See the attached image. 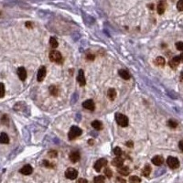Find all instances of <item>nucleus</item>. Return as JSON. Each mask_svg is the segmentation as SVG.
I'll use <instances>...</instances> for the list:
<instances>
[{
    "instance_id": "1",
    "label": "nucleus",
    "mask_w": 183,
    "mask_h": 183,
    "mask_svg": "<svg viewBox=\"0 0 183 183\" xmlns=\"http://www.w3.org/2000/svg\"><path fill=\"white\" fill-rule=\"evenodd\" d=\"M50 60L55 63H62L63 58H62V55L60 51L53 50L50 52Z\"/></svg>"
},
{
    "instance_id": "2",
    "label": "nucleus",
    "mask_w": 183,
    "mask_h": 183,
    "mask_svg": "<svg viewBox=\"0 0 183 183\" xmlns=\"http://www.w3.org/2000/svg\"><path fill=\"white\" fill-rule=\"evenodd\" d=\"M83 131L82 129L78 126H72L71 129H70V131L68 133V137L70 140H74L75 138H77L78 137H80L81 135H82Z\"/></svg>"
},
{
    "instance_id": "3",
    "label": "nucleus",
    "mask_w": 183,
    "mask_h": 183,
    "mask_svg": "<svg viewBox=\"0 0 183 183\" xmlns=\"http://www.w3.org/2000/svg\"><path fill=\"white\" fill-rule=\"evenodd\" d=\"M115 121L122 127H126L128 126V118L123 114H119V113L115 114Z\"/></svg>"
},
{
    "instance_id": "4",
    "label": "nucleus",
    "mask_w": 183,
    "mask_h": 183,
    "mask_svg": "<svg viewBox=\"0 0 183 183\" xmlns=\"http://www.w3.org/2000/svg\"><path fill=\"white\" fill-rule=\"evenodd\" d=\"M167 164H168V166L170 169H178L180 167V161L177 158L169 157L168 159H167Z\"/></svg>"
},
{
    "instance_id": "5",
    "label": "nucleus",
    "mask_w": 183,
    "mask_h": 183,
    "mask_svg": "<svg viewBox=\"0 0 183 183\" xmlns=\"http://www.w3.org/2000/svg\"><path fill=\"white\" fill-rule=\"evenodd\" d=\"M65 177L69 180H75L78 177V171L73 168H69L65 171Z\"/></svg>"
},
{
    "instance_id": "6",
    "label": "nucleus",
    "mask_w": 183,
    "mask_h": 183,
    "mask_svg": "<svg viewBox=\"0 0 183 183\" xmlns=\"http://www.w3.org/2000/svg\"><path fill=\"white\" fill-rule=\"evenodd\" d=\"M106 165H107V160L105 158H100V159H98L95 162V164H94V169L97 171V172H99L102 169V168H103V167H104V166H106Z\"/></svg>"
},
{
    "instance_id": "7",
    "label": "nucleus",
    "mask_w": 183,
    "mask_h": 183,
    "mask_svg": "<svg viewBox=\"0 0 183 183\" xmlns=\"http://www.w3.org/2000/svg\"><path fill=\"white\" fill-rule=\"evenodd\" d=\"M46 68L44 66H41L40 69H39V72H38V82H42L43 80H44L45 76H46Z\"/></svg>"
},
{
    "instance_id": "8",
    "label": "nucleus",
    "mask_w": 183,
    "mask_h": 183,
    "mask_svg": "<svg viewBox=\"0 0 183 183\" xmlns=\"http://www.w3.org/2000/svg\"><path fill=\"white\" fill-rule=\"evenodd\" d=\"M83 106L84 107L85 109L87 110H90V111H94V107H95V104H94V102L93 100H86L85 102H83Z\"/></svg>"
},
{
    "instance_id": "9",
    "label": "nucleus",
    "mask_w": 183,
    "mask_h": 183,
    "mask_svg": "<svg viewBox=\"0 0 183 183\" xmlns=\"http://www.w3.org/2000/svg\"><path fill=\"white\" fill-rule=\"evenodd\" d=\"M77 81L80 83L81 86H84L86 84V81H85V76H84V72L83 70H80L78 72V77H77Z\"/></svg>"
},
{
    "instance_id": "10",
    "label": "nucleus",
    "mask_w": 183,
    "mask_h": 183,
    "mask_svg": "<svg viewBox=\"0 0 183 183\" xmlns=\"http://www.w3.org/2000/svg\"><path fill=\"white\" fill-rule=\"evenodd\" d=\"M32 171H33V169H32V167L30 165H25L23 168L19 170L20 173L23 175H30L32 173Z\"/></svg>"
},
{
    "instance_id": "11",
    "label": "nucleus",
    "mask_w": 183,
    "mask_h": 183,
    "mask_svg": "<svg viewBox=\"0 0 183 183\" xmlns=\"http://www.w3.org/2000/svg\"><path fill=\"white\" fill-rule=\"evenodd\" d=\"M18 75L21 81H25L27 78V71L24 67H19L18 69Z\"/></svg>"
},
{
    "instance_id": "12",
    "label": "nucleus",
    "mask_w": 183,
    "mask_h": 183,
    "mask_svg": "<svg viewBox=\"0 0 183 183\" xmlns=\"http://www.w3.org/2000/svg\"><path fill=\"white\" fill-rule=\"evenodd\" d=\"M180 61H180V55H179V56H175V57L169 61V66H170L172 69H175L178 65H179Z\"/></svg>"
},
{
    "instance_id": "13",
    "label": "nucleus",
    "mask_w": 183,
    "mask_h": 183,
    "mask_svg": "<svg viewBox=\"0 0 183 183\" xmlns=\"http://www.w3.org/2000/svg\"><path fill=\"white\" fill-rule=\"evenodd\" d=\"M69 158H70V160H71L72 162L76 163L77 161L80 160V153L78 151H73V152H72L71 154H70Z\"/></svg>"
},
{
    "instance_id": "14",
    "label": "nucleus",
    "mask_w": 183,
    "mask_h": 183,
    "mask_svg": "<svg viewBox=\"0 0 183 183\" xmlns=\"http://www.w3.org/2000/svg\"><path fill=\"white\" fill-rule=\"evenodd\" d=\"M152 163L156 166H161L164 163V158L161 156H155L152 158Z\"/></svg>"
},
{
    "instance_id": "15",
    "label": "nucleus",
    "mask_w": 183,
    "mask_h": 183,
    "mask_svg": "<svg viewBox=\"0 0 183 183\" xmlns=\"http://www.w3.org/2000/svg\"><path fill=\"white\" fill-rule=\"evenodd\" d=\"M117 171L123 176H127V175H129V173H130V169H128V167H126V166L119 167L118 169H117Z\"/></svg>"
},
{
    "instance_id": "16",
    "label": "nucleus",
    "mask_w": 183,
    "mask_h": 183,
    "mask_svg": "<svg viewBox=\"0 0 183 183\" xmlns=\"http://www.w3.org/2000/svg\"><path fill=\"white\" fill-rule=\"evenodd\" d=\"M123 164H124V159L122 158H120V157H117V158H114V159H113V161H112V165L117 167V168H119V167L123 166Z\"/></svg>"
},
{
    "instance_id": "17",
    "label": "nucleus",
    "mask_w": 183,
    "mask_h": 183,
    "mask_svg": "<svg viewBox=\"0 0 183 183\" xmlns=\"http://www.w3.org/2000/svg\"><path fill=\"white\" fill-rule=\"evenodd\" d=\"M165 9H166V2L164 0H162L158 5V13L159 15H162L165 12Z\"/></svg>"
},
{
    "instance_id": "18",
    "label": "nucleus",
    "mask_w": 183,
    "mask_h": 183,
    "mask_svg": "<svg viewBox=\"0 0 183 183\" xmlns=\"http://www.w3.org/2000/svg\"><path fill=\"white\" fill-rule=\"evenodd\" d=\"M118 74H119L120 77L123 78L124 80H129V79H130V74H129V72L127 71H126V70H119Z\"/></svg>"
},
{
    "instance_id": "19",
    "label": "nucleus",
    "mask_w": 183,
    "mask_h": 183,
    "mask_svg": "<svg viewBox=\"0 0 183 183\" xmlns=\"http://www.w3.org/2000/svg\"><path fill=\"white\" fill-rule=\"evenodd\" d=\"M9 142V137L6 133L0 134V143L1 144H8Z\"/></svg>"
},
{
    "instance_id": "20",
    "label": "nucleus",
    "mask_w": 183,
    "mask_h": 183,
    "mask_svg": "<svg viewBox=\"0 0 183 183\" xmlns=\"http://www.w3.org/2000/svg\"><path fill=\"white\" fill-rule=\"evenodd\" d=\"M92 126L94 129H96V130H102V129H103V124L98 120H94L92 123Z\"/></svg>"
},
{
    "instance_id": "21",
    "label": "nucleus",
    "mask_w": 183,
    "mask_h": 183,
    "mask_svg": "<svg viewBox=\"0 0 183 183\" xmlns=\"http://www.w3.org/2000/svg\"><path fill=\"white\" fill-rule=\"evenodd\" d=\"M155 63H156V65L160 66V67H163L165 65V63H166L165 59L163 57H158V58H156Z\"/></svg>"
},
{
    "instance_id": "22",
    "label": "nucleus",
    "mask_w": 183,
    "mask_h": 183,
    "mask_svg": "<svg viewBox=\"0 0 183 183\" xmlns=\"http://www.w3.org/2000/svg\"><path fill=\"white\" fill-rule=\"evenodd\" d=\"M150 173H151V167H150L149 165H146L142 170V175L145 176V177H148Z\"/></svg>"
},
{
    "instance_id": "23",
    "label": "nucleus",
    "mask_w": 183,
    "mask_h": 183,
    "mask_svg": "<svg viewBox=\"0 0 183 183\" xmlns=\"http://www.w3.org/2000/svg\"><path fill=\"white\" fill-rule=\"evenodd\" d=\"M107 96H108V98H109L110 100H115V96H116V92H115V90L113 89V88L109 89L108 92H107Z\"/></svg>"
},
{
    "instance_id": "24",
    "label": "nucleus",
    "mask_w": 183,
    "mask_h": 183,
    "mask_svg": "<svg viewBox=\"0 0 183 183\" xmlns=\"http://www.w3.org/2000/svg\"><path fill=\"white\" fill-rule=\"evenodd\" d=\"M129 182L130 183H140L141 180H140V178L137 176H131V177H129Z\"/></svg>"
},
{
    "instance_id": "25",
    "label": "nucleus",
    "mask_w": 183,
    "mask_h": 183,
    "mask_svg": "<svg viewBox=\"0 0 183 183\" xmlns=\"http://www.w3.org/2000/svg\"><path fill=\"white\" fill-rule=\"evenodd\" d=\"M50 45H51V47L52 48V49H56V48L58 47L59 43H58V41H57V40L55 39V38H51Z\"/></svg>"
},
{
    "instance_id": "26",
    "label": "nucleus",
    "mask_w": 183,
    "mask_h": 183,
    "mask_svg": "<svg viewBox=\"0 0 183 183\" xmlns=\"http://www.w3.org/2000/svg\"><path fill=\"white\" fill-rule=\"evenodd\" d=\"M94 183H104L105 182V178L104 176H97L94 178Z\"/></svg>"
},
{
    "instance_id": "27",
    "label": "nucleus",
    "mask_w": 183,
    "mask_h": 183,
    "mask_svg": "<svg viewBox=\"0 0 183 183\" xmlns=\"http://www.w3.org/2000/svg\"><path fill=\"white\" fill-rule=\"evenodd\" d=\"M50 92H51V94L52 95L56 96V95H58L59 89H58V87H56L55 85H52V86H51V87H50Z\"/></svg>"
},
{
    "instance_id": "28",
    "label": "nucleus",
    "mask_w": 183,
    "mask_h": 183,
    "mask_svg": "<svg viewBox=\"0 0 183 183\" xmlns=\"http://www.w3.org/2000/svg\"><path fill=\"white\" fill-rule=\"evenodd\" d=\"M168 126L169 127H171V128H176L177 126H178V123L176 121H174V120H169L168 122Z\"/></svg>"
},
{
    "instance_id": "29",
    "label": "nucleus",
    "mask_w": 183,
    "mask_h": 183,
    "mask_svg": "<svg viewBox=\"0 0 183 183\" xmlns=\"http://www.w3.org/2000/svg\"><path fill=\"white\" fill-rule=\"evenodd\" d=\"M114 153H115V156H117V157H120V156L122 155V149H121L120 147H115V149H114Z\"/></svg>"
},
{
    "instance_id": "30",
    "label": "nucleus",
    "mask_w": 183,
    "mask_h": 183,
    "mask_svg": "<svg viewBox=\"0 0 183 183\" xmlns=\"http://www.w3.org/2000/svg\"><path fill=\"white\" fill-rule=\"evenodd\" d=\"M5 95V86L3 83H0V98L4 97Z\"/></svg>"
},
{
    "instance_id": "31",
    "label": "nucleus",
    "mask_w": 183,
    "mask_h": 183,
    "mask_svg": "<svg viewBox=\"0 0 183 183\" xmlns=\"http://www.w3.org/2000/svg\"><path fill=\"white\" fill-rule=\"evenodd\" d=\"M177 8L180 11H183V0H179V2L177 4Z\"/></svg>"
},
{
    "instance_id": "32",
    "label": "nucleus",
    "mask_w": 183,
    "mask_h": 183,
    "mask_svg": "<svg viewBox=\"0 0 183 183\" xmlns=\"http://www.w3.org/2000/svg\"><path fill=\"white\" fill-rule=\"evenodd\" d=\"M104 174H105V176H107L108 178H111V177L113 176V173H112V171H111V169H110L109 168H105V169H104Z\"/></svg>"
},
{
    "instance_id": "33",
    "label": "nucleus",
    "mask_w": 183,
    "mask_h": 183,
    "mask_svg": "<svg viewBox=\"0 0 183 183\" xmlns=\"http://www.w3.org/2000/svg\"><path fill=\"white\" fill-rule=\"evenodd\" d=\"M176 47H177V49L180 51H183V42H177L176 43Z\"/></svg>"
},
{
    "instance_id": "34",
    "label": "nucleus",
    "mask_w": 183,
    "mask_h": 183,
    "mask_svg": "<svg viewBox=\"0 0 183 183\" xmlns=\"http://www.w3.org/2000/svg\"><path fill=\"white\" fill-rule=\"evenodd\" d=\"M115 182H116V183H126V180L122 179L121 177H117L116 180H115Z\"/></svg>"
},
{
    "instance_id": "35",
    "label": "nucleus",
    "mask_w": 183,
    "mask_h": 183,
    "mask_svg": "<svg viewBox=\"0 0 183 183\" xmlns=\"http://www.w3.org/2000/svg\"><path fill=\"white\" fill-rule=\"evenodd\" d=\"M76 183H88L87 180H85V179H79Z\"/></svg>"
},
{
    "instance_id": "36",
    "label": "nucleus",
    "mask_w": 183,
    "mask_h": 183,
    "mask_svg": "<svg viewBox=\"0 0 183 183\" xmlns=\"http://www.w3.org/2000/svg\"><path fill=\"white\" fill-rule=\"evenodd\" d=\"M126 147H134V145H133V142H132V141H127V142L126 143Z\"/></svg>"
},
{
    "instance_id": "37",
    "label": "nucleus",
    "mask_w": 183,
    "mask_h": 183,
    "mask_svg": "<svg viewBox=\"0 0 183 183\" xmlns=\"http://www.w3.org/2000/svg\"><path fill=\"white\" fill-rule=\"evenodd\" d=\"M179 147H180V149L181 150V151L183 152V140L180 141V143H179Z\"/></svg>"
},
{
    "instance_id": "38",
    "label": "nucleus",
    "mask_w": 183,
    "mask_h": 183,
    "mask_svg": "<svg viewBox=\"0 0 183 183\" xmlns=\"http://www.w3.org/2000/svg\"><path fill=\"white\" fill-rule=\"evenodd\" d=\"M94 55H91V54L87 56V59H88V60H94Z\"/></svg>"
},
{
    "instance_id": "39",
    "label": "nucleus",
    "mask_w": 183,
    "mask_h": 183,
    "mask_svg": "<svg viewBox=\"0 0 183 183\" xmlns=\"http://www.w3.org/2000/svg\"><path fill=\"white\" fill-rule=\"evenodd\" d=\"M180 61H183V53H182V54H180Z\"/></svg>"
},
{
    "instance_id": "40",
    "label": "nucleus",
    "mask_w": 183,
    "mask_h": 183,
    "mask_svg": "<svg viewBox=\"0 0 183 183\" xmlns=\"http://www.w3.org/2000/svg\"><path fill=\"white\" fill-rule=\"evenodd\" d=\"M180 80L183 82V72H181V73H180Z\"/></svg>"
}]
</instances>
